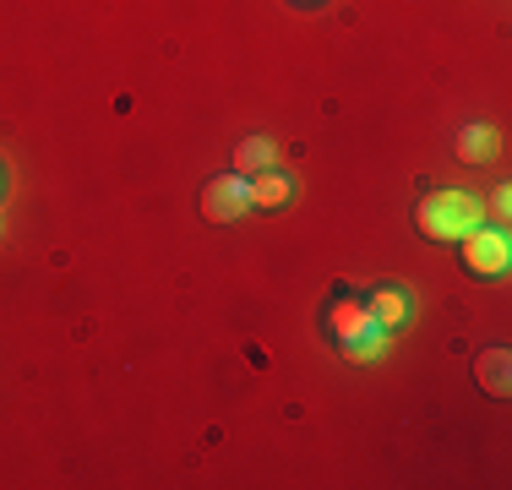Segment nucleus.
Here are the masks:
<instances>
[{"instance_id": "obj_1", "label": "nucleus", "mask_w": 512, "mask_h": 490, "mask_svg": "<svg viewBox=\"0 0 512 490\" xmlns=\"http://www.w3.org/2000/svg\"><path fill=\"white\" fill-rule=\"evenodd\" d=\"M414 224H420L425 240L453 245V240H463L474 224H480V202H474V196H463V191H425Z\"/></svg>"}, {"instance_id": "obj_2", "label": "nucleus", "mask_w": 512, "mask_h": 490, "mask_svg": "<svg viewBox=\"0 0 512 490\" xmlns=\"http://www.w3.org/2000/svg\"><path fill=\"white\" fill-rule=\"evenodd\" d=\"M458 262L469 278H502L507 262H512V245H507V229L496 224H474L469 235L458 240Z\"/></svg>"}, {"instance_id": "obj_3", "label": "nucleus", "mask_w": 512, "mask_h": 490, "mask_svg": "<svg viewBox=\"0 0 512 490\" xmlns=\"http://www.w3.org/2000/svg\"><path fill=\"white\" fill-rule=\"evenodd\" d=\"M322 327H327V338L344 349V343H355L365 333H382V327L371 322V305H365V294L355 289H333V300H327V311H322Z\"/></svg>"}, {"instance_id": "obj_4", "label": "nucleus", "mask_w": 512, "mask_h": 490, "mask_svg": "<svg viewBox=\"0 0 512 490\" xmlns=\"http://www.w3.org/2000/svg\"><path fill=\"white\" fill-rule=\"evenodd\" d=\"M246 207H251L246 175H213L202 186V218L207 224H235V218H246Z\"/></svg>"}, {"instance_id": "obj_5", "label": "nucleus", "mask_w": 512, "mask_h": 490, "mask_svg": "<svg viewBox=\"0 0 512 490\" xmlns=\"http://www.w3.org/2000/svg\"><path fill=\"white\" fill-rule=\"evenodd\" d=\"M365 305H371V322L382 327L387 338H393L398 327L409 322V305H414V300H409V289H404V284H382V289L365 294Z\"/></svg>"}, {"instance_id": "obj_6", "label": "nucleus", "mask_w": 512, "mask_h": 490, "mask_svg": "<svg viewBox=\"0 0 512 490\" xmlns=\"http://www.w3.org/2000/svg\"><path fill=\"white\" fill-rule=\"evenodd\" d=\"M246 186H251V207H284L289 196H295V180L273 164H267L262 175H246Z\"/></svg>"}, {"instance_id": "obj_7", "label": "nucleus", "mask_w": 512, "mask_h": 490, "mask_svg": "<svg viewBox=\"0 0 512 490\" xmlns=\"http://www.w3.org/2000/svg\"><path fill=\"white\" fill-rule=\"evenodd\" d=\"M474 376H480V392H491V398H507L512 354H507V349H480V365H474Z\"/></svg>"}, {"instance_id": "obj_8", "label": "nucleus", "mask_w": 512, "mask_h": 490, "mask_svg": "<svg viewBox=\"0 0 512 490\" xmlns=\"http://www.w3.org/2000/svg\"><path fill=\"white\" fill-rule=\"evenodd\" d=\"M458 158H463V164H491V158H496V131L485 126V120L463 126L458 131Z\"/></svg>"}, {"instance_id": "obj_9", "label": "nucleus", "mask_w": 512, "mask_h": 490, "mask_svg": "<svg viewBox=\"0 0 512 490\" xmlns=\"http://www.w3.org/2000/svg\"><path fill=\"white\" fill-rule=\"evenodd\" d=\"M267 164H273V142L267 137H246L235 147V175H262Z\"/></svg>"}, {"instance_id": "obj_10", "label": "nucleus", "mask_w": 512, "mask_h": 490, "mask_svg": "<svg viewBox=\"0 0 512 490\" xmlns=\"http://www.w3.org/2000/svg\"><path fill=\"white\" fill-rule=\"evenodd\" d=\"M387 349V333H365V338H355V343H344V354L355 365H365V360H376V354Z\"/></svg>"}, {"instance_id": "obj_11", "label": "nucleus", "mask_w": 512, "mask_h": 490, "mask_svg": "<svg viewBox=\"0 0 512 490\" xmlns=\"http://www.w3.org/2000/svg\"><path fill=\"white\" fill-rule=\"evenodd\" d=\"M507 207H512V191H507V186H496V191H491V218H496V229L507 224Z\"/></svg>"}, {"instance_id": "obj_12", "label": "nucleus", "mask_w": 512, "mask_h": 490, "mask_svg": "<svg viewBox=\"0 0 512 490\" xmlns=\"http://www.w3.org/2000/svg\"><path fill=\"white\" fill-rule=\"evenodd\" d=\"M0 196H6V164H0Z\"/></svg>"}, {"instance_id": "obj_13", "label": "nucleus", "mask_w": 512, "mask_h": 490, "mask_svg": "<svg viewBox=\"0 0 512 490\" xmlns=\"http://www.w3.org/2000/svg\"><path fill=\"white\" fill-rule=\"evenodd\" d=\"M295 6H322V0H295Z\"/></svg>"}]
</instances>
